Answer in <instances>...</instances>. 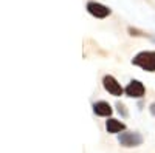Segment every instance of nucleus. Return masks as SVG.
Masks as SVG:
<instances>
[{
	"label": "nucleus",
	"mask_w": 155,
	"mask_h": 153,
	"mask_svg": "<svg viewBox=\"0 0 155 153\" xmlns=\"http://www.w3.org/2000/svg\"><path fill=\"white\" fill-rule=\"evenodd\" d=\"M132 63L143 68L144 71L153 73L155 71V51H141L132 59Z\"/></svg>",
	"instance_id": "nucleus-1"
},
{
	"label": "nucleus",
	"mask_w": 155,
	"mask_h": 153,
	"mask_svg": "<svg viewBox=\"0 0 155 153\" xmlns=\"http://www.w3.org/2000/svg\"><path fill=\"white\" fill-rule=\"evenodd\" d=\"M118 142L123 145V147H138L143 144V136L137 132H124L118 136Z\"/></svg>",
	"instance_id": "nucleus-2"
},
{
	"label": "nucleus",
	"mask_w": 155,
	"mask_h": 153,
	"mask_svg": "<svg viewBox=\"0 0 155 153\" xmlns=\"http://www.w3.org/2000/svg\"><path fill=\"white\" fill-rule=\"evenodd\" d=\"M102 85H104L106 91H109L112 96H123V93H124V88L121 87V84L116 81L113 76H110V74L104 76V79H102Z\"/></svg>",
	"instance_id": "nucleus-3"
},
{
	"label": "nucleus",
	"mask_w": 155,
	"mask_h": 153,
	"mask_svg": "<svg viewBox=\"0 0 155 153\" xmlns=\"http://www.w3.org/2000/svg\"><path fill=\"white\" fill-rule=\"evenodd\" d=\"M124 93H126L129 97L140 99V97H143V96H144V93H146V88H144L143 82H140V81L134 79V81L129 82V85L124 88Z\"/></svg>",
	"instance_id": "nucleus-4"
},
{
	"label": "nucleus",
	"mask_w": 155,
	"mask_h": 153,
	"mask_svg": "<svg viewBox=\"0 0 155 153\" xmlns=\"http://www.w3.org/2000/svg\"><path fill=\"white\" fill-rule=\"evenodd\" d=\"M87 11L96 19H106L107 16H110V8L101 5L98 2H88L87 3Z\"/></svg>",
	"instance_id": "nucleus-5"
},
{
	"label": "nucleus",
	"mask_w": 155,
	"mask_h": 153,
	"mask_svg": "<svg viewBox=\"0 0 155 153\" xmlns=\"http://www.w3.org/2000/svg\"><path fill=\"white\" fill-rule=\"evenodd\" d=\"M93 111H95V114H98V116H110L113 110H112L109 102L99 100V102H96V104L93 105Z\"/></svg>",
	"instance_id": "nucleus-6"
},
{
	"label": "nucleus",
	"mask_w": 155,
	"mask_h": 153,
	"mask_svg": "<svg viewBox=\"0 0 155 153\" xmlns=\"http://www.w3.org/2000/svg\"><path fill=\"white\" fill-rule=\"evenodd\" d=\"M106 129H107L109 133H120V132H123V130L126 129V125H124L121 121H118V119L110 118V119L106 122Z\"/></svg>",
	"instance_id": "nucleus-7"
},
{
	"label": "nucleus",
	"mask_w": 155,
	"mask_h": 153,
	"mask_svg": "<svg viewBox=\"0 0 155 153\" xmlns=\"http://www.w3.org/2000/svg\"><path fill=\"white\" fill-rule=\"evenodd\" d=\"M116 108H118V113L120 114H123V118H127L129 116V113L126 110V105L123 104V102H118V104H116Z\"/></svg>",
	"instance_id": "nucleus-8"
},
{
	"label": "nucleus",
	"mask_w": 155,
	"mask_h": 153,
	"mask_svg": "<svg viewBox=\"0 0 155 153\" xmlns=\"http://www.w3.org/2000/svg\"><path fill=\"white\" fill-rule=\"evenodd\" d=\"M149 111H150L152 116H155V102H152V104L149 105Z\"/></svg>",
	"instance_id": "nucleus-9"
}]
</instances>
